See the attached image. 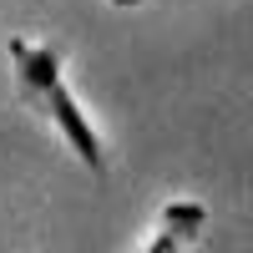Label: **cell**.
<instances>
[{
	"mask_svg": "<svg viewBox=\"0 0 253 253\" xmlns=\"http://www.w3.org/2000/svg\"><path fill=\"white\" fill-rule=\"evenodd\" d=\"M112 5H122V10H132V5H142V0H112Z\"/></svg>",
	"mask_w": 253,
	"mask_h": 253,
	"instance_id": "cell-3",
	"label": "cell"
},
{
	"mask_svg": "<svg viewBox=\"0 0 253 253\" xmlns=\"http://www.w3.org/2000/svg\"><path fill=\"white\" fill-rule=\"evenodd\" d=\"M10 66H15V86H20V96L36 101L46 96L51 86H61V51L56 46H46V41H26V36H10Z\"/></svg>",
	"mask_w": 253,
	"mask_h": 253,
	"instance_id": "cell-2",
	"label": "cell"
},
{
	"mask_svg": "<svg viewBox=\"0 0 253 253\" xmlns=\"http://www.w3.org/2000/svg\"><path fill=\"white\" fill-rule=\"evenodd\" d=\"M36 112L61 132V142H66L71 152L81 157V167H91L96 177H107V147H101L91 117L81 112V101H76V91L66 86V81H61V86H51L46 96H41V101H36Z\"/></svg>",
	"mask_w": 253,
	"mask_h": 253,
	"instance_id": "cell-1",
	"label": "cell"
}]
</instances>
